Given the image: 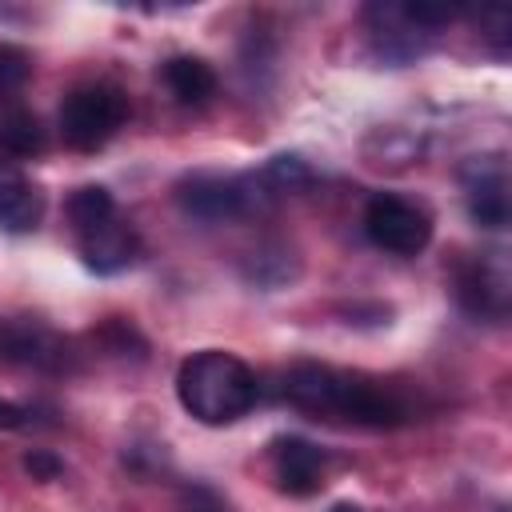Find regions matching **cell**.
<instances>
[{"instance_id":"obj_1","label":"cell","mask_w":512,"mask_h":512,"mask_svg":"<svg viewBox=\"0 0 512 512\" xmlns=\"http://www.w3.org/2000/svg\"><path fill=\"white\" fill-rule=\"evenodd\" d=\"M176 396L192 420L220 428V424H236L240 416L252 412L260 384H256V372L240 356L220 352V348H204L180 364Z\"/></svg>"},{"instance_id":"obj_15","label":"cell","mask_w":512,"mask_h":512,"mask_svg":"<svg viewBox=\"0 0 512 512\" xmlns=\"http://www.w3.org/2000/svg\"><path fill=\"white\" fill-rule=\"evenodd\" d=\"M108 216H116V200H112L108 188L84 184V188H76V192L68 196V220H72L76 232H88V228L104 224Z\"/></svg>"},{"instance_id":"obj_14","label":"cell","mask_w":512,"mask_h":512,"mask_svg":"<svg viewBox=\"0 0 512 512\" xmlns=\"http://www.w3.org/2000/svg\"><path fill=\"white\" fill-rule=\"evenodd\" d=\"M44 144H48V136L28 108H12L0 116V156L28 160V156H40Z\"/></svg>"},{"instance_id":"obj_6","label":"cell","mask_w":512,"mask_h":512,"mask_svg":"<svg viewBox=\"0 0 512 512\" xmlns=\"http://www.w3.org/2000/svg\"><path fill=\"white\" fill-rule=\"evenodd\" d=\"M352 380H356L352 372H340V368H328V364H292L284 372L280 396L300 412L344 420V408H348V396H352Z\"/></svg>"},{"instance_id":"obj_16","label":"cell","mask_w":512,"mask_h":512,"mask_svg":"<svg viewBox=\"0 0 512 512\" xmlns=\"http://www.w3.org/2000/svg\"><path fill=\"white\" fill-rule=\"evenodd\" d=\"M260 184L276 196V192H300L312 184V168L300 156H272L260 172Z\"/></svg>"},{"instance_id":"obj_3","label":"cell","mask_w":512,"mask_h":512,"mask_svg":"<svg viewBox=\"0 0 512 512\" xmlns=\"http://www.w3.org/2000/svg\"><path fill=\"white\" fill-rule=\"evenodd\" d=\"M128 120V96L116 84H84L72 88L60 104V136L76 152L104 148L120 124Z\"/></svg>"},{"instance_id":"obj_19","label":"cell","mask_w":512,"mask_h":512,"mask_svg":"<svg viewBox=\"0 0 512 512\" xmlns=\"http://www.w3.org/2000/svg\"><path fill=\"white\" fill-rule=\"evenodd\" d=\"M36 424V412L28 404H12V400H0V428L4 432H20V428H32Z\"/></svg>"},{"instance_id":"obj_11","label":"cell","mask_w":512,"mask_h":512,"mask_svg":"<svg viewBox=\"0 0 512 512\" xmlns=\"http://www.w3.org/2000/svg\"><path fill=\"white\" fill-rule=\"evenodd\" d=\"M272 460H276V480L284 492L292 496H312L324 488V476H328V452L312 440H300V436H284L276 440L272 448Z\"/></svg>"},{"instance_id":"obj_5","label":"cell","mask_w":512,"mask_h":512,"mask_svg":"<svg viewBox=\"0 0 512 512\" xmlns=\"http://www.w3.org/2000/svg\"><path fill=\"white\" fill-rule=\"evenodd\" d=\"M364 232L376 248L392 252V256H416L428 248L432 240V220L420 204L404 200V196H372L364 208Z\"/></svg>"},{"instance_id":"obj_18","label":"cell","mask_w":512,"mask_h":512,"mask_svg":"<svg viewBox=\"0 0 512 512\" xmlns=\"http://www.w3.org/2000/svg\"><path fill=\"white\" fill-rule=\"evenodd\" d=\"M24 468H28L32 480H56V476L64 472V464H60L52 452H44V448H32V452L24 456Z\"/></svg>"},{"instance_id":"obj_12","label":"cell","mask_w":512,"mask_h":512,"mask_svg":"<svg viewBox=\"0 0 512 512\" xmlns=\"http://www.w3.org/2000/svg\"><path fill=\"white\" fill-rule=\"evenodd\" d=\"M44 216V196L40 188L24 176L20 164L0 160V228L8 232H32Z\"/></svg>"},{"instance_id":"obj_2","label":"cell","mask_w":512,"mask_h":512,"mask_svg":"<svg viewBox=\"0 0 512 512\" xmlns=\"http://www.w3.org/2000/svg\"><path fill=\"white\" fill-rule=\"evenodd\" d=\"M364 20L372 32V48L384 60L404 64V60L420 56L440 36V28L452 20V12L432 8V4H372V8H364Z\"/></svg>"},{"instance_id":"obj_13","label":"cell","mask_w":512,"mask_h":512,"mask_svg":"<svg viewBox=\"0 0 512 512\" xmlns=\"http://www.w3.org/2000/svg\"><path fill=\"white\" fill-rule=\"evenodd\" d=\"M160 76L180 104H208L216 96V72L200 56H172Z\"/></svg>"},{"instance_id":"obj_17","label":"cell","mask_w":512,"mask_h":512,"mask_svg":"<svg viewBox=\"0 0 512 512\" xmlns=\"http://www.w3.org/2000/svg\"><path fill=\"white\" fill-rule=\"evenodd\" d=\"M28 72H32L28 52L16 48V44H0V100L12 96V92H20L24 80H28Z\"/></svg>"},{"instance_id":"obj_4","label":"cell","mask_w":512,"mask_h":512,"mask_svg":"<svg viewBox=\"0 0 512 512\" xmlns=\"http://www.w3.org/2000/svg\"><path fill=\"white\" fill-rule=\"evenodd\" d=\"M180 208L192 220L204 224H228V220H244L252 216L264 200H272V192L260 184V176H216V172H196L188 180H180L176 188Z\"/></svg>"},{"instance_id":"obj_8","label":"cell","mask_w":512,"mask_h":512,"mask_svg":"<svg viewBox=\"0 0 512 512\" xmlns=\"http://www.w3.org/2000/svg\"><path fill=\"white\" fill-rule=\"evenodd\" d=\"M456 300L476 320H504L508 316V300H512L504 260L492 252V256L460 264V272H456Z\"/></svg>"},{"instance_id":"obj_9","label":"cell","mask_w":512,"mask_h":512,"mask_svg":"<svg viewBox=\"0 0 512 512\" xmlns=\"http://www.w3.org/2000/svg\"><path fill=\"white\" fill-rule=\"evenodd\" d=\"M464 196H468V212L476 224L484 228H504L508 224V168L500 156H476L464 172Z\"/></svg>"},{"instance_id":"obj_10","label":"cell","mask_w":512,"mask_h":512,"mask_svg":"<svg viewBox=\"0 0 512 512\" xmlns=\"http://www.w3.org/2000/svg\"><path fill=\"white\" fill-rule=\"evenodd\" d=\"M76 244H80L84 264L100 276H116V272L132 268L140 256V236L128 220H120V212L108 216L104 224L88 228V232H76Z\"/></svg>"},{"instance_id":"obj_7","label":"cell","mask_w":512,"mask_h":512,"mask_svg":"<svg viewBox=\"0 0 512 512\" xmlns=\"http://www.w3.org/2000/svg\"><path fill=\"white\" fill-rule=\"evenodd\" d=\"M0 360L36 372H64L72 364V352L68 340L40 320H0Z\"/></svg>"}]
</instances>
